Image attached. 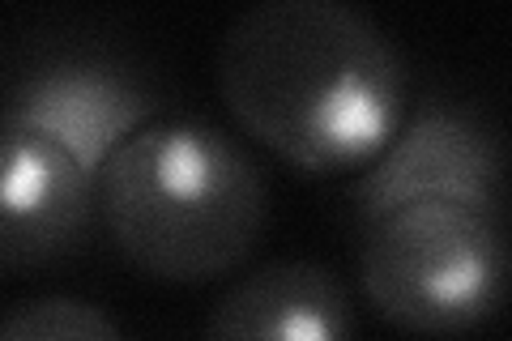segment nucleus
<instances>
[{
  "label": "nucleus",
  "instance_id": "1",
  "mask_svg": "<svg viewBox=\"0 0 512 341\" xmlns=\"http://www.w3.org/2000/svg\"><path fill=\"white\" fill-rule=\"evenodd\" d=\"M218 94L235 124L308 175L363 171L410 116V69L346 0H256L222 30Z\"/></svg>",
  "mask_w": 512,
  "mask_h": 341
},
{
  "label": "nucleus",
  "instance_id": "2",
  "mask_svg": "<svg viewBox=\"0 0 512 341\" xmlns=\"http://www.w3.org/2000/svg\"><path fill=\"white\" fill-rule=\"evenodd\" d=\"M269 214L265 171L210 120H154L99 171V222L128 265L201 286L256 248Z\"/></svg>",
  "mask_w": 512,
  "mask_h": 341
},
{
  "label": "nucleus",
  "instance_id": "3",
  "mask_svg": "<svg viewBox=\"0 0 512 341\" xmlns=\"http://www.w3.org/2000/svg\"><path fill=\"white\" fill-rule=\"evenodd\" d=\"M359 286L406 333L457 337L487 324L512 290L500 209L423 201L363 222Z\"/></svg>",
  "mask_w": 512,
  "mask_h": 341
},
{
  "label": "nucleus",
  "instance_id": "4",
  "mask_svg": "<svg viewBox=\"0 0 512 341\" xmlns=\"http://www.w3.org/2000/svg\"><path fill=\"white\" fill-rule=\"evenodd\" d=\"M504 171V141L483 111L453 99H423L410 107L397 137L359 171L350 197L363 222L423 201L500 209Z\"/></svg>",
  "mask_w": 512,
  "mask_h": 341
},
{
  "label": "nucleus",
  "instance_id": "5",
  "mask_svg": "<svg viewBox=\"0 0 512 341\" xmlns=\"http://www.w3.org/2000/svg\"><path fill=\"white\" fill-rule=\"evenodd\" d=\"M158 111H163V99L133 64L107 52L69 47L56 56H39L13 77L5 124L30 128L64 145L90 171H103V162L128 137L150 128Z\"/></svg>",
  "mask_w": 512,
  "mask_h": 341
},
{
  "label": "nucleus",
  "instance_id": "6",
  "mask_svg": "<svg viewBox=\"0 0 512 341\" xmlns=\"http://www.w3.org/2000/svg\"><path fill=\"white\" fill-rule=\"evenodd\" d=\"M99 218V171L30 128L5 124L0 261L9 273L73 256Z\"/></svg>",
  "mask_w": 512,
  "mask_h": 341
},
{
  "label": "nucleus",
  "instance_id": "7",
  "mask_svg": "<svg viewBox=\"0 0 512 341\" xmlns=\"http://www.w3.org/2000/svg\"><path fill=\"white\" fill-rule=\"evenodd\" d=\"M201 341H355L342 278L320 261H274L214 303Z\"/></svg>",
  "mask_w": 512,
  "mask_h": 341
},
{
  "label": "nucleus",
  "instance_id": "8",
  "mask_svg": "<svg viewBox=\"0 0 512 341\" xmlns=\"http://www.w3.org/2000/svg\"><path fill=\"white\" fill-rule=\"evenodd\" d=\"M0 341H124L99 303L77 295H35L5 320Z\"/></svg>",
  "mask_w": 512,
  "mask_h": 341
}]
</instances>
